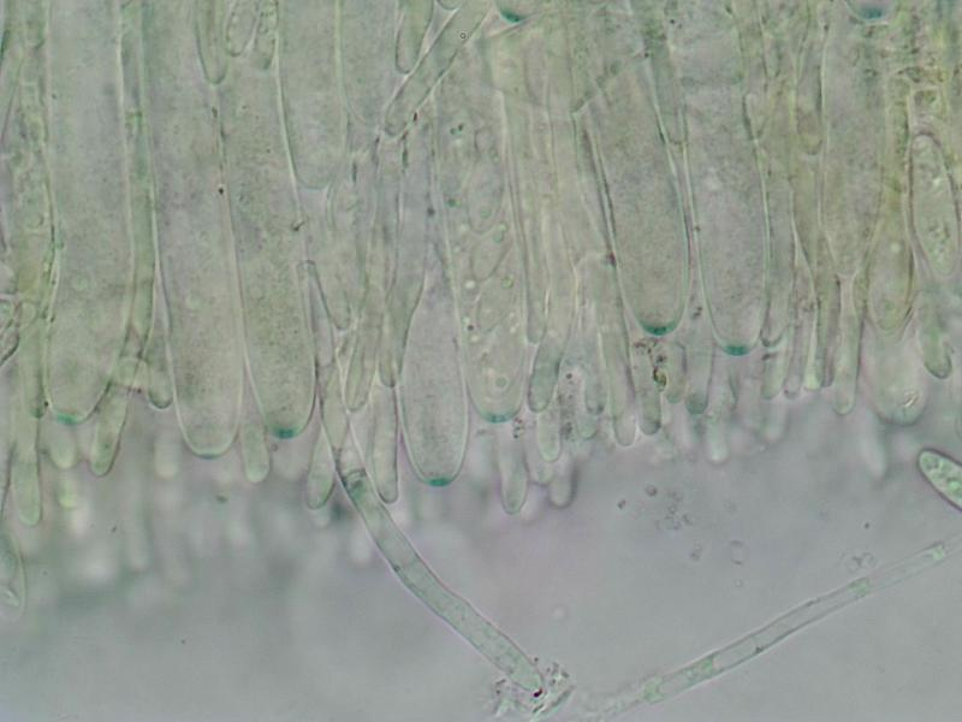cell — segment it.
I'll return each mask as SVG.
<instances>
[{
  "label": "cell",
  "mask_w": 962,
  "mask_h": 722,
  "mask_svg": "<svg viewBox=\"0 0 962 722\" xmlns=\"http://www.w3.org/2000/svg\"><path fill=\"white\" fill-rule=\"evenodd\" d=\"M920 464L926 476L932 484L940 490L944 478L943 493L948 499L955 502L960 507V477L959 466H955L952 461L931 452H925L920 457Z\"/></svg>",
  "instance_id": "cell-1"
}]
</instances>
